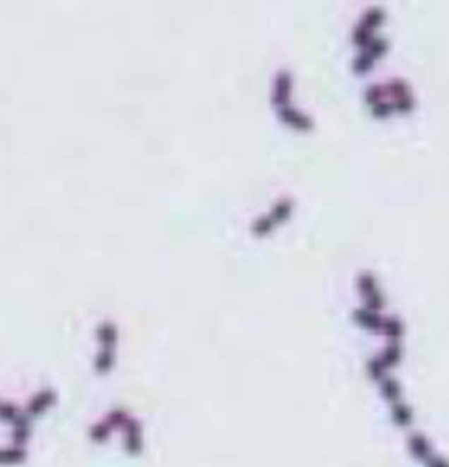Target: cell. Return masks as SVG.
I'll use <instances>...</instances> for the list:
<instances>
[{
	"label": "cell",
	"instance_id": "cell-1",
	"mask_svg": "<svg viewBox=\"0 0 449 467\" xmlns=\"http://www.w3.org/2000/svg\"><path fill=\"white\" fill-rule=\"evenodd\" d=\"M402 356V345L400 339H389L388 344L383 345L380 353L373 354L367 360V370L374 380H380L383 375H388V369L400 360Z\"/></svg>",
	"mask_w": 449,
	"mask_h": 467
},
{
	"label": "cell",
	"instance_id": "cell-2",
	"mask_svg": "<svg viewBox=\"0 0 449 467\" xmlns=\"http://www.w3.org/2000/svg\"><path fill=\"white\" fill-rule=\"evenodd\" d=\"M385 18V9L380 4H373L360 15L354 28H352V40L358 46H364L371 37L374 35V26L380 24Z\"/></svg>",
	"mask_w": 449,
	"mask_h": 467
},
{
	"label": "cell",
	"instance_id": "cell-3",
	"mask_svg": "<svg viewBox=\"0 0 449 467\" xmlns=\"http://www.w3.org/2000/svg\"><path fill=\"white\" fill-rule=\"evenodd\" d=\"M357 283L361 296H364V300H366L367 307L376 310L382 309L383 303H385V298H383L382 289H380L378 281H376V276H374L371 270L361 269L358 270L357 274Z\"/></svg>",
	"mask_w": 449,
	"mask_h": 467
},
{
	"label": "cell",
	"instance_id": "cell-4",
	"mask_svg": "<svg viewBox=\"0 0 449 467\" xmlns=\"http://www.w3.org/2000/svg\"><path fill=\"white\" fill-rule=\"evenodd\" d=\"M385 88H388V93L391 95V102L395 110H411L414 106V97L409 83L402 79V77H391L388 84H385Z\"/></svg>",
	"mask_w": 449,
	"mask_h": 467
},
{
	"label": "cell",
	"instance_id": "cell-5",
	"mask_svg": "<svg viewBox=\"0 0 449 467\" xmlns=\"http://www.w3.org/2000/svg\"><path fill=\"white\" fill-rule=\"evenodd\" d=\"M388 88L382 83H369L366 90H364V97H366L367 104L371 106L373 114L376 115H388L395 110L391 99H388Z\"/></svg>",
	"mask_w": 449,
	"mask_h": 467
},
{
	"label": "cell",
	"instance_id": "cell-6",
	"mask_svg": "<svg viewBox=\"0 0 449 467\" xmlns=\"http://www.w3.org/2000/svg\"><path fill=\"white\" fill-rule=\"evenodd\" d=\"M291 208H292V199L291 198H282L276 205H274L273 208H270V212L267 214V216L258 217V219H256V223H254V226H252V229H254L256 232H265L267 229H270V225H273V223L283 219V217H285L287 214L291 212Z\"/></svg>",
	"mask_w": 449,
	"mask_h": 467
},
{
	"label": "cell",
	"instance_id": "cell-7",
	"mask_svg": "<svg viewBox=\"0 0 449 467\" xmlns=\"http://www.w3.org/2000/svg\"><path fill=\"white\" fill-rule=\"evenodd\" d=\"M124 429V449L130 456H139L143 451V435L141 429L137 425V422H133L132 418L128 420L123 425Z\"/></svg>",
	"mask_w": 449,
	"mask_h": 467
},
{
	"label": "cell",
	"instance_id": "cell-8",
	"mask_svg": "<svg viewBox=\"0 0 449 467\" xmlns=\"http://www.w3.org/2000/svg\"><path fill=\"white\" fill-rule=\"evenodd\" d=\"M407 444H409L411 454H413L417 460H420L422 463H426L427 460L431 459L433 454H435V449H433L431 442L427 440L422 432H411Z\"/></svg>",
	"mask_w": 449,
	"mask_h": 467
},
{
	"label": "cell",
	"instance_id": "cell-9",
	"mask_svg": "<svg viewBox=\"0 0 449 467\" xmlns=\"http://www.w3.org/2000/svg\"><path fill=\"white\" fill-rule=\"evenodd\" d=\"M383 316H385V314H382L376 309H371L367 305H360V307H354V309H352V317H354L358 323L366 327H373V329H382Z\"/></svg>",
	"mask_w": 449,
	"mask_h": 467
},
{
	"label": "cell",
	"instance_id": "cell-10",
	"mask_svg": "<svg viewBox=\"0 0 449 467\" xmlns=\"http://www.w3.org/2000/svg\"><path fill=\"white\" fill-rule=\"evenodd\" d=\"M280 114H282L283 121L294 124L298 128H311V126H313V117L309 114H305L304 110H299V108L292 106L291 102L282 106V108H280Z\"/></svg>",
	"mask_w": 449,
	"mask_h": 467
},
{
	"label": "cell",
	"instance_id": "cell-11",
	"mask_svg": "<svg viewBox=\"0 0 449 467\" xmlns=\"http://www.w3.org/2000/svg\"><path fill=\"white\" fill-rule=\"evenodd\" d=\"M289 95H291V73L282 70L274 80V101L282 108V106L289 104Z\"/></svg>",
	"mask_w": 449,
	"mask_h": 467
},
{
	"label": "cell",
	"instance_id": "cell-12",
	"mask_svg": "<svg viewBox=\"0 0 449 467\" xmlns=\"http://www.w3.org/2000/svg\"><path fill=\"white\" fill-rule=\"evenodd\" d=\"M380 382V389H382V394L389 400V404H395V401L402 400V387L398 384V380L393 375H383Z\"/></svg>",
	"mask_w": 449,
	"mask_h": 467
},
{
	"label": "cell",
	"instance_id": "cell-13",
	"mask_svg": "<svg viewBox=\"0 0 449 467\" xmlns=\"http://www.w3.org/2000/svg\"><path fill=\"white\" fill-rule=\"evenodd\" d=\"M391 416L393 420H395V423L400 425V427H407V425H411V422H413V411H411V407L407 406L404 400H398L395 401V404H391Z\"/></svg>",
	"mask_w": 449,
	"mask_h": 467
},
{
	"label": "cell",
	"instance_id": "cell-14",
	"mask_svg": "<svg viewBox=\"0 0 449 467\" xmlns=\"http://www.w3.org/2000/svg\"><path fill=\"white\" fill-rule=\"evenodd\" d=\"M382 331L388 334L389 339H400L402 332H404V322L398 314H385L383 316Z\"/></svg>",
	"mask_w": 449,
	"mask_h": 467
},
{
	"label": "cell",
	"instance_id": "cell-15",
	"mask_svg": "<svg viewBox=\"0 0 449 467\" xmlns=\"http://www.w3.org/2000/svg\"><path fill=\"white\" fill-rule=\"evenodd\" d=\"M26 460L24 447H11V449H0V466H18Z\"/></svg>",
	"mask_w": 449,
	"mask_h": 467
},
{
	"label": "cell",
	"instance_id": "cell-16",
	"mask_svg": "<svg viewBox=\"0 0 449 467\" xmlns=\"http://www.w3.org/2000/svg\"><path fill=\"white\" fill-rule=\"evenodd\" d=\"M426 467H449V462L445 459H442V456H438V454H433L431 459L427 460L426 463H424Z\"/></svg>",
	"mask_w": 449,
	"mask_h": 467
}]
</instances>
